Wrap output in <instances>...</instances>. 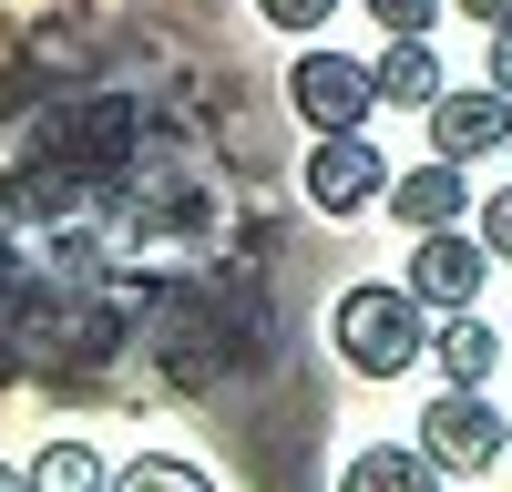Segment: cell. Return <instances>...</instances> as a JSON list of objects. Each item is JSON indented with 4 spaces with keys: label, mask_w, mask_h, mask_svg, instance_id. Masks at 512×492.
Wrapping results in <instances>:
<instances>
[{
    "label": "cell",
    "mask_w": 512,
    "mask_h": 492,
    "mask_svg": "<svg viewBox=\"0 0 512 492\" xmlns=\"http://www.w3.org/2000/svg\"><path fill=\"white\" fill-rule=\"evenodd\" d=\"M431 328H441V308L420 298V287L400 277V287H349V298L328 308V339H338V359L359 369V380H400V369H420L431 359Z\"/></svg>",
    "instance_id": "1"
},
{
    "label": "cell",
    "mask_w": 512,
    "mask_h": 492,
    "mask_svg": "<svg viewBox=\"0 0 512 492\" xmlns=\"http://www.w3.org/2000/svg\"><path fill=\"white\" fill-rule=\"evenodd\" d=\"M390 216H400L410 236H431V226H461V216H472V175H461L451 154L410 164V175H390Z\"/></svg>",
    "instance_id": "7"
},
{
    "label": "cell",
    "mask_w": 512,
    "mask_h": 492,
    "mask_svg": "<svg viewBox=\"0 0 512 492\" xmlns=\"http://www.w3.org/2000/svg\"><path fill=\"white\" fill-rule=\"evenodd\" d=\"M431 359H441V380H492V369H502V328L482 308H441Z\"/></svg>",
    "instance_id": "9"
},
{
    "label": "cell",
    "mask_w": 512,
    "mask_h": 492,
    "mask_svg": "<svg viewBox=\"0 0 512 492\" xmlns=\"http://www.w3.org/2000/svg\"><path fill=\"white\" fill-rule=\"evenodd\" d=\"M420 482H441V462L431 451H400V441H369L349 462V492H420Z\"/></svg>",
    "instance_id": "10"
},
{
    "label": "cell",
    "mask_w": 512,
    "mask_h": 492,
    "mask_svg": "<svg viewBox=\"0 0 512 492\" xmlns=\"http://www.w3.org/2000/svg\"><path fill=\"white\" fill-rule=\"evenodd\" d=\"M502 257H492V246L482 236H461V226H431V236H420L410 246V287H420V298H431V308H482V277H492Z\"/></svg>",
    "instance_id": "5"
},
{
    "label": "cell",
    "mask_w": 512,
    "mask_h": 492,
    "mask_svg": "<svg viewBox=\"0 0 512 492\" xmlns=\"http://www.w3.org/2000/svg\"><path fill=\"white\" fill-rule=\"evenodd\" d=\"M256 21H277V31H297V41H318V31L338 21V0H256Z\"/></svg>",
    "instance_id": "13"
},
{
    "label": "cell",
    "mask_w": 512,
    "mask_h": 492,
    "mask_svg": "<svg viewBox=\"0 0 512 492\" xmlns=\"http://www.w3.org/2000/svg\"><path fill=\"white\" fill-rule=\"evenodd\" d=\"M287 103H297V123H308V134H359V123L379 113V62L308 41V52L287 62Z\"/></svg>",
    "instance_id": "3"
},
{
    "label": "cell",
    "mask_w": 512,
    "mask_h": 492,
    "mask_svg": "<svg viewBox=\"0 0 512 492\" xmlns=\"http://www.w3.org/2000/svg\"><path fill=\"white\" fill-rule=\"evenodd\" d=\"M451 93L441 82V52H431V31H379V103H400V113H431Z\"/></svg>",
    "instance_id": "8"
},
{
    "label": "cell",
    "mask_w": 512,
    "mask_h": 492,
    "mask_svg": "<svg viewBox=\"0 0 512 492\" xmlns=\"http://www.w3.org/2000/svg\"><path fill=\"white\" fill-rule=\"evenodd\" d=\"M482 246L512 267V185H492V195H482Z\"/></svg>",
    "instance_id": "15"
},
{
    "label": "cell",
    "mask_w": 512,
    "mask_h": 492,
    "mask_svg": "<svg viewBox=\"0 0 512 492\" xmlns=\"http://www.w3.org/2000/svg\"><path fill=\"white\" fill-rule=\"evenodd\" d=\"M31 482H41V492H62V482L82 492V482H103V451H82V441H52V451L31 462Z\"/></svg>",
    "instance_id": "11"
},
{
    "label": "cell",
    "mask_w": 512,
    "mask_h": 492,
    "mask_svg": "<svg viewBox=\"0 0 512 492\" xmlns=\"http://www.w3.org/2000/svg\"><path fill=\"white\" fill-rule=\"evenodd\" d=\"M308 205L318 216H369V205H390V154L359 134H308Z\"/></svg>",
    "instance_id": "4"
},
{
    "label": "cell",
    "mask_w": 512,
    "mask_h": 492,
    "mask_svg": "<svg viewBox=\"0 0 512 492\" xmlns=\"http://www.w3.org/2000/svg\"><path fill=\"white\" fill-rule=\"evenodd\" d=\"M492 82H502V93H512V21L492 31Z\"/></svg>",
    "instance_id": "17"
},
{
    "label": "cell",
    "mask_w": 512,
    "mask_h": 492,
    "mask_svg": "<svg viewBox=\"0 0 512 492\" xmlns=\"http://www.w3.org/2000/svg\"><path fill=\"white\" fill-rule=\"evenodd\" d=\"M420 451L441 462V482H482L512 451V421L482 400V380H441V400L420 410Z\"/></svg>",
    "instance_id": "2"
},
{
    "label": "cell",
    "mask_w": 512,
    "mask_h": 492,
    "mask_svg": "<svg viewBox=\"0 0 512 492\" xmlns=\"http://www.w3.org/2000/svg\"><path fill=\"white\" fill-rule=\"evenodd\" d=\"M359 11H369L379 31H431V21H441V0H359Z\"/></svg>",
    "instance_id": "14"
},
{
    "label": "cell",
    "mask_w": 512,
    "mask_h": 492,
    "mask_svg": "<svg viewBox=\"0 0 512 492\" xmlns=\"http://www.w3.org/2000/svg\"><path fill=\"white\" fill-rule=\"evenodd\" d=\"M123 482H164V492H205V462H175V451H134V462H123Z\"/></svg>",
    "instance_id": "12"
},
{
    "label": "cell",
    "mask_w": 512,
    "mask_h": 492,
    "mask_svg": "<svg viewBox=\"0 0 512 492\" xmlns=\"http://www.w3.org/2000/svg\"><path fill=\"white\" fill-rule=\"evenodd\" d=\"M11 482H31V472H11V462H0V492H11Z\"/></svg>",
    "instance_id": "18"
},
{
    "label": "cell",
    "mask_w": 512,
    "mask_h": 492,
    "mask_svg": "<svg viewBox=\"0 0 512 492\" xmlns=\"http://www.w3.org/2000/svg\"><path fill=\"white\" fill-rule=\"evenodd\" d=\"M502 144H512V93H502V82H472V93H441V103H431V154L482 164V154H502Z\"/></svg>",
    "instance_id": "6"
},
{
    "label": "cell",
    "mask_w": 512,
    "mask_h": 492,
    "mask_svg": "<svg viewBox=\"0 0 512 492\" xmlns=\"http://www.w3.org/2000/svg\"><path fill=\"white\" fill-rule=\"evenodd\" d=\"M451 11H461V21H482V31H502V21H512V0H451Z\"/></svg>",
    "instance_id": "16"
}]
</instances>
